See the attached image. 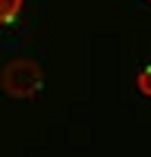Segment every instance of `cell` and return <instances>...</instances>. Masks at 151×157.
Here are the masks:
<instances>
[{"label":"cell","mask_w":151,"mask_h":157,"mask_svg":"<svg viewBox=\"0 0 151 157\" xmlns=\"http://www.w3.org/2000/svg\"><path fill=\"white\" fill-rule=\"evenodd\" d=\"M138 91L151 98V66H145L142 72H138Z\"/></svg>","instance_id":"3957f363"},{"label":"cell","mask_w":151,"mask_h":157,"mask_svg":"<svg viewBox=\"0 0 151 157\" xmlns=\"http://www.w3.org/2000/svg\"><path fill=\"white\" fill-rule=\"evenodd\" d=\"M148 3H151V0H148Z\"/></svg>","instance_id":"277c9868"},{"label":"cell","mask_w":151,"mask_h":157,"mask_svg":"<svg viewBox=\"0 0 151 157\" xmlns=\"http://www.w3.org/2000/svg\"><path fill=\"white\" fill-rule=\"evenodd\" d=\"M44 88V72L35 60H10L3 66V91L10 98H32Z\"/></svg>","instance_id":"6da1fadb"},{"label":"cell","mask_w":151,"mask_h":157,"mask_svg":"<svg viewBox=\"0 0 151 157\" xmlns=\"http://www.w3.org/2000/svg\"><path fill=\"white\" fill-rule=\"evenodd\" d=\"M22 13V0H0V19L3 25H13Z\"/></svg>","instance_id":"7a4b0ae2"}]
</instances>
